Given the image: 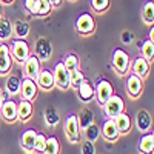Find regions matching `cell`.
I'll return each instance as SVG.
<instances>
[{
    "label": "cell",
    "instance_id": "cell-30",
    "mask_svg": "<svg viewBox=\"0 0 154 154\" xmlns=\"http://www.w3.org/2000/svg\"><path fill=\"white\" fill-rule=\"evenodd\" d=\"M142 19L146 25H152L154 22V2L152 0H149V2H146L142 8Z\"/></svg>",
    "mask_w": 154,
    "mask_h": 154
},
{
    "label": "cell",
    "instance_id": "cell-9",
    "mask_svg": "<svg viewBox=\"0 0 154 154\" xmlns=\"http://www.w3.org/2000/svg\"><path fill=\"white\" fill-rule=\"evenodd\" d=\"M20 94H22V99L23 100H28V102H32L37 94H38V86L35 83V80L32 79H23L22 80V85H20Z\"/></svg>",
    "mask_w": 154,
    "mask_h": 154
},
{
    "label": "cell",
    "instance_id": "cell-4",
    "mask_svg": "<svg viewBox=\"0 0 154 154\" xmlns=\"http://www.w3.org/2000/svg\"><path fill=\"white\" fill-rule=\"evenodd\" d=\"M80 133H82V130L79 126V122H77V116L69 114L65 120V134H66L68 140L71 143L80 142Z\"/></svg>",
    "mask_w": 154,
    "mask_h": 154
},
{
    "label": "cell",
    "instance_id": "cell-3",
    "mask_svg": "<svg viewBox=\"0 0 154 154\" xmlns=\"http://www.w3.org/2000/svg\"><path fill=\"white\" fill-rule=\"evenodd\" d=\"M112 66L116 69V72L125 75L131 68V62H130V56H128L123 49H116L112 54Z\"/></svg>",
    "mask_w": 154,
    "mask_h": 154
},
{
    "label": "cell",
    "instance_id": "cell-31",
    "mask_svg": "<svg viewBox=\"0 0 154 154\" xmlns=\"http://www.w3.org/2000/svg\"><path fill=\"white\" fill-rule=\"evenodd\" d=\"M63 65H65V68L72 72V71H77V69H80V59L79 56H75V54H68L65 57V62H63Z\"/></svg>",
    "mask_w": 154,
    "mask_h": 154
},
{
    "label": "cell",
    "instance_id": "cell-43",
    "mask_svg": "<svg viewBox=\"0 0 154 154\" xmlns=\"http://www.w3.org/2000/svg\"><path fill=\"white\" fill-rule=\"evenodd\" d=\"M2 2H3V3H6V5H8V3H12V2H14V0H2Z\"/></svg>",
    "mask_w": 154,
    "mask_h": 154
},
{
    "label": "cell",
    "instance_id": "cell-20",
    "mask_svg": "<svg viewBox=\"0 0 154 154\" xmlns=\"http://www.w3.org/2000/svg\"><path fill=\"white\" fill-rule=\"evenodd\" d=\"M112 120H114V123H116V126H117V130H119L120 134H128L130 133V130H131V117L125 111L117 114Z\"/></svg>",
    "mask_w": 154,
    "mask_h": 154
},
{
    "label": "cell",
    "instance_id": "cell-18",
    "mask_svg": "<svg viewBox=\"0 0 154 154\" xmlns=\"http://www.w3.org/2000/svg\"><path fill=\"white\" fill-rule=\"evenodd\" d=\"M131 69H133V74L134 75L140 77V79H143V77H146L148 72H149V62L145 60L143 57H137L133 62Z\"/></svg>",
    "mask_w": 154,
    "mask_h": 154
},
{
    "label": "cell",
    "instance_id": "cell-11",
    "mask_svg": "<svg viewBox=\"0 0 154 154\" xmlns=\"http://www.w3.org/2000/svg\"><path fill=\"white\" fill-rule=\"evenodd\" d=\"M12 68V57L9 53V48L5 43H0V75L9 74Z\"/></svg>",
    "mask_w": 154,
    "mask_h": 154
},
{
    "label": "cell",
    "instance_id": "cell-7",
    "mask_svg": "<svg viewBox=\"0 0 154 154\" xmlns=\"http://www.w3.org/2000/svg\"><path fill=\"white\" fill-rule=\"evenodd\" d=\"M34 56L40 62H46V60H49L51 56H53V45L49 43V40L46 37H40V38L35 40Z\"/></svg>",
    "mask_w": 154,
    "mask_h": 154
},
{
    "label": "cell",
    "instance_id": "cell-32",
    "mask_svg": "<svg viewBox=\"0 0 154 154\" xmlns=\"http://www.w3.org/2000/svg\"><path fill=\"white\" fill-rule=\"evenodd\" d=\"M142 57L145 60H148L149 63L154 60V42L152 40H145L142 45Z\"/></svg>",
    "mask_w": 154,
    "mask_h": 154
},
{
    "label": "cell",
    "instance_id": "cell-6",
    "mask_svg": "<svg viewBox=\"0 0 154 154\" xmlns=\"http://www.w3.org/2000/svg\"><path fill=\"white\" fill-rule=\"evenodd\" d=\"M114 94V89H112V85L111 82H108L106 79H102L97 82L96 88H94V97L97 99L99 105L103 106V103Z\"/></svg>",
    "mask_w": 154,
    "mask_h": 154
},
{
    "label": "cell",
    "instance_id": "cell-15",
    "mask_svg": "<svg viewBox=\"0 0 154 154\" xmlns=\"http://www.w3.org/2000/svg\"><path fill=\"white\" fill-rule=\"evenodd\" d=\"M151 125H152V117L151 114L146 109H140L136 114V126L139 131L142 133H148L151 130Z\"/></svg>",
    "mask_w": 154,
    "mask_h": 154
},
{
    "label": "cell",
    "instance_id": "cell-36",
    "mask_svg": "<svg viewBox=\"0 0 154 154\" xmlns=\"http://www.w3.org/2000/svg\"><path fill=\"white\" fill-rule=\"evenodd\" d=\"M91 6L96 12H105L109 6V0H91Z\"/></svg>",
    "mask_w": 154,
    "mask_h": 154
},
{
    "label": "cell",
    "instance_id": "cell-8",
    "mask_svg": "<svg viewBox=\"0 0 154 154\" xmlns=\"http://www.w3.org/2000/svg\"><path fill=\"white\" fill-rule=\"evenodd\" d=\"M75 31L79 34H82V35L93 34L96 31V22H94L93 16L88 14V12L79 16V19H77V22H75Z\"/></svg>",
    "mask_w": 154,
    "mask_h": 154
},
{
    "label": "cell",
    "instance_id": "cell-2",
    "mask_svg": "<svg viewBox=\"0 0 154 154\" xmlns=\"http://www.w3.org/2000/svg\"><path fill=\"white\" fill-rule=\"evenodd\" d=\"M103 111H105V116L108 119H114L117 114L125 111V102H123V99L120 96H117V94H112L103 103Z\"/></svg>",
    "mask_w": 154,
    "mask_h": 154
},
{
    "label": "cell",
    "instance_id": "cell-21",
    "mask_svg": "<svg viewBox=\"0 0 154 154\" xmlns=\"http://www.w3.org/2000/svg\"><path fill=\"white\" fill-rule=\"evenodd\" d=\"M35 136H37V131L35 130H26L23 134H22V137H20V146L25 149V151H32V148H34V140H35Z\"/></svg>",
    "mask_w": 154,
    "mask_h": 154
},
{
    "label": "cell",
    "instance_id": "cell-34",
    "mask_svg": "<svg viewBox=\"0 0 154 154\" xmlns=\"http://www.w3.org/2000/svg\"><path fill=\"white\" fill-rule=\"evenodd\" d=\"M83 80H86V77H85V74H83L80 69L69 72V86H72L74 89L79 88V86L82 85V82H83Z\"/></svg>",
    "mask_w": 154,
    "mask_h": 154
},
{
    "label": "cell",
    "instance_id": "cell-41",
    "mask_svg": "<svg viewBox=\"0 0 154 154\" xmlns=\"http://www.w3.org/2000/svg\"><path fill=\"white\" fill-rule=\"evenodd\" d=\"M152 37H154V29L151 28V29H149V40H152Z\"/></svg>",
    "mask_w": 154,
    "mask_h": 154
},
{
    "label": "cell",
    "instance_id": "cell-35",
    "mask_svg": "<svg viewBox=\"0 0 154 154\" xmlns=\"http://www.w3.org/2000/svg\"><path fill=\"white\" fill-rule=\"evenodd\" d=\"M45 143H46L45 134H43V133H37L35 140H34V148H32V151H35V152H38V154H42V151H43V148H45Z\"/></svg>",
    "mask_w": 154,
    "mask_h": 154
},
{
    "label": "cell",
    "instance_id": "cell-19",
    "mask_svg": "<svg viewBox=\"0 0 154 154\" xmlns=\"http://www.w3.org/2000/svg\"><path fill=\"white\" fill-rule=\"evenodd\" d=\"M77 96H79V99L82 102H91L94 99V86L93 83L89 82V80H83L82 85L77 88Z\"/></svg>",
    "mask_w": 154,
    "mask_h": 154
},
{
    "label": "cell",
    "instance_id": "cell-1",
    "mask_svg": "<svg viewBox=\"0 0 154 154\" xmlns=\"http://www.w3.org/2000/svg\"><path fill=\"white\" fill-rule=\"evenodd\" d=\"M9 48V53H11V57L17 60L19 63H25L29 56H31V51H29V45L22 40V38H17V40H12L11 46Z\"/></svg>",
    "mask_w": 154,
    "mask_h": 154
},
{
    "label": "cell",
    "instance_id": "cell-37",
    "mask_svg": "<svg viewBox=\"0 0 154 154\" xmlns=\"http://www.w3.org/2000/svg\"><path fill=\"white\" fill-rule=\"evenodd\" d=\"M82 154H96V146L94 142H89V140H85L82 145Z\"/></svg>",
    "mask_w": 154,
    "mask_h": 154
},
{
    "label": "cell",
    "instance_id": "cell-23",
    "mask_svg": "<svg viewBox=\"0 0 154 154\" xmlns=\"http://www.w3.org/2000/svg\"><path fill=\"white\" fill-rule=\"evenodd\" d=\"M77 122H79L80 130H85L86 126L94 123V114H93V111L89 108H82L79 116H77Z\"/></svg>",
    "mask_w": 154,
    "mask_h": 154
},
{
    "label": "cell",
    "instance_id": "cell-39",
    "mask_svg": "<svg viewBox=\"0 0 154 154\" xmlns=\"http://www.w3.org/2000/svg\"><path fill=\"white\" fill-rule=\"evenodd\" d=\"M34 5H35V0H25V6H26V9H28L29 12L32 11Z\"/></svg>",
    "mask_w": 154,
    "mask_h": 154
},
{
    "label": "cell",
    "instance_id": "cell-24",
    "mask_svg": "<svg viewBox=\"0 0 154 154\" xmlns=\"http://www.w3.org/2000/svg\"><path fill=\"white\" fill-rule=\"evenodd\" d=\"M51 9L53 8H51L48 0H35V5H34V8L31 11V14L37 16V17H45L51 12Z\"/></svg>",
    "mask_w": 154,
    "mask_h": 154
},
{
    "label": "cell",
    "instance_id": "cell-26",
    "mask_svg": "<svg viewBox=\"0 0 154 154\" xmlns=\"http://www.w3.org/2000/svg\"><path fill=\"white\" fill-rule=\"evenodd\" d=\"M43 117H45V123L48 126H56L60 122V114L54 106H48L43 112Z\"/></svg>",
    "mask_w": 154,
    "mask_h": 154
},
{
    "label": "cell",
    "instance_id": "cell-45",
    "mask_svg": "<svg viewBox=\"0 0 154 154\" xmlns=\"http://www.w3.org/2000/svg\"><path fill=\"white\" fill-rule=\"evenodd\" d=\"M26 154H32V152H31V151H28V152H26Z\"/></svg>",
    "mask_w": 154,
    "mask_h": 154
},
{
    "label": "cell",
    "instance_id": "cell-29",
    "mask_svg": "<svg viewBox=\"0 0 154 154\" xmlns=\"http://www.w3.org/2000/svg\"><path fill=\"white\" fill-rule=\"evenodd\" d=\"M42 154H60V143L57 137H46V143Z\"/></svg>",
    "mask_w": 154,
    "mask_h": 154
},
{
    "label": "cell",
    "instance_id": "cell-5",
    "mask_svg": "<svg viewBox=\"0 0 154 154\" xmlns=\"http://www.w3.org/2000/svg\"><path fill=\"white\" fill-rule=\"evenodd\" d=\"M53 75H54V85L62 91H66L69 88V71L65 68L63 62H59L54 66Z\"/></svg>",
    "mask_w": 154,
    "mask_h": 154
},
{
    "label": "cell",
    "instance_id": "cell-16",
    "mask_svg": "<svg viewBox=\"0 0 154 154\" xmlns=\"http://www.w3.org/2000/svg\"><path fill=\"white\" fill-rule=\"evenodd\" d=\"M32 112H34V106H32V102L28 100H20L17 103V120L22 122H28L32 117Z\"/></svg>",
    "mask_w": 154,
    "mask_h": 154
},
{
    "label": "cell",
    "instance_id": "cell-25",
    "mask_svg": "<svg viewBox=\"0 0 154 154\" xmlns=\"http://www.w3.org/2000/svg\"><path fill=\"white\" fill-rule=\"evenodd\" d=\"M20 85H22V80H20V77L16 75V74H11L8 79H6V91L8 94L11 96H17L20 93Z\"/></svg>",
    "mask_w": 154,
    "mask_h": 154
},
{
    "label": "cell",
    "instance_id": "cell-38",
    "mask_svg": "<svg viewBox=\"0 0 154 154\" xmlns=\"http://www.w3.org/2000/svg\"><path fill=\"white\" fill-rule=\"evenodd\" d=\"M122 42L126 43V45L131 43V42H133V32H131V31H123V32H122Z\"/></svg>",
    "mask_w": 154,
    "mask_h": 154
},
{
    "label": "cell",
    "instance_id": "cell-33",
    "mask_svg": "<svg viewBox=\"0 0 154 154\" xmlns=\"http://www.w3.org/2000/svg\"><path fill=\"white\" fill-rule=\"evenodd\" d=\"M83 134H85L86 140H89V142H96V140L99 139V136H100V128L96 123H91L89 126H86L83 130Z\"/></svg>",
    "mask_w": 154,
    "mask_h": 154
},
{
    "label": "cell",
    "instance_id": "cell-12",
    "mask_svg": "<svg viewBox=\"0 0 154 154\" xmlns=\"http://www.w3.org/2000/svg\"><path fill=\"white\" fill-rule=\"evenodd\" d=\"M0 116H2V119L12 123L17 120V103L14 100H6L2 103L0 106Z\"/></svg>",
    "mask_w": 154,
    "mask_h": 154
},
{
    "label": "cell",
    "instance_id": "cell-42",
    "mask_svg": "<svg viewBox=\"0 0 154 154\" xmlns=\"http://www.w3.org/2000/svg\"><path fill=\"white\" fill-rule=\"evenodd\" d=\"M3 103V94H2V89H0V106Z\"/></svg>",
    "mask_w": 154,
    "mask_h": 154
},
{
    "label": "cell",
    "instance_id": "cell-40",
    "mask_svg": "<svg viewBox=\"0 0 154 154\" xmlns=\"http://www.w3.org/2000/svg\"><path fill=\"white\" fill-rule=\"evenodd\" d=\"M48 2H49L51 8H57V6L62 5V0H48Z\"/></svg>",
    "mask_w": 154,
    "mask_h": 154
},
{
    "label": "cell",
    "instance_id": "cell-27",
    "mask_svg": "<svg viewBox=\"0 0 154 154\" xmlns=\"http://www.w3.org/2000/svg\"><path fill=\"white\" fill-rule=\"evenodd\" d=\"M12 35V23L6 17H0V42H5Z\"/></svg>",
    "mask_w": 154,
    "mask_h": 154
},
{
    "label": "cell",
    "instance_id": "cell-44",
    "mask_svg": "<svg viewBox=\"0 0 154 154\" xmlns=\"http://www.w3.org/2000/svg\"><path fill=\"white\" fill-rule=\"evenodd\" d=\"M0 17H2V6H0Z\"/></svg>",
    "mask_w": 154,
    "mask_h": 154
},
{
    "label": "cell",
    "instance_id": "cell-22",
    "mask_svg": "<svg viewBox=\"0 0 154 154\" xmlns=\"http://www.w3.org/2000/svg\"><path fill=\"white\" fill-rule=\"evenodd\" d=\"M139 149L142 154H152V151H154V134H152V131L145 133V136L140 139Z\"/></svg>",
    "mask_w": 154,
    "mask_h": 154
},
{
    "label": "cell",
    "instance_id": "cell-28",
    "mask_svg": "<svg viewBox=\"0 0 154 154\" xmlns=\"http://www.w3.org/2000/svg\"><path fill=\"white\" fill-rule=\"evenodd\" d=\"M12 32L16 34L17 38H22V40H23V38L28 37V34H29V25L26 22L17 20L14 25H12Z\"/></svg>",
    "mask_w": 154,
    "mask_h": 154
},
{
    "label": "cell",
    "instance_id": "cell-14",
    "mask_svg": "<svg viewBox=\"0 0 154 154\" xmlns=\"http://www.w3.org/2000/svg\"><path fill=\"white\" fill-rule=\"evenodd\" d=\"M25 72H26L28 79L37 80V75L40 72V60H38L34 54H31L26 60H25Z\"/></svg>",
    "mask_w": 154,
    "mask_h": 154
},
{
    "label": "cell",
    "instance_id": "cell-10",
    "mask_svg": "<svg viewBox=\"0 0 154 154\" xmlns=\"http://www.w3.org/2000/svg\"><path fill=\"white\" fill-rule=\"evenodd\" d=\"M126 91H128V94H130V97L137 99L143 91V79L131 74L126 79Z\"/></svg>",
    "mask_w": 154,
    "mask_h": 154
},
{
    "label": "cell",
    "instance_id": "cell-46",
    "mask_svg": "<svg viewBox=\"0 0 154 154\" xmlns=\"http://www.w3.org/2000/svg\"><path fill=\"white\" fill-rule=\"evenodd\" d=\"M0 43H2V42H0Z\"/></svg>",
    "mask_w": 154,
    "mask_h": 154
},
{
    "label": "cell",
    "instance_id": "cell-17",
    "mask_svg": "<svg viewBox=\"0 0 154 154\" xmlns=\"http://www.w3.org/2000/svg\"><path fill=\"white\" fill-rule=\"evenodd\" d=\"M102 136H103L106 140H109V142H116V140L119 139L120 133H119L117 126H116L112 119H106L105 120L103 126H102Z\"/></svg>",
    "mask_w": 154,
    "mask_h": 154
},
{
    "label": "cell",
    "instance_id": "cell-13",
    "mask_svg": "<svg viewBox=\"0 0 154 154\" xmlns=\"http://www.w3.org/2000/svg\"><path fill=\"white\" fill-rule=\"evenodd\" d=\"M37 86L42 88L43 91H49V89H53L56 85H54V75H53V71L49 69H40L37 75V80H35Z\"/></svg>",
    "mask_w": 154,
    "mask_h": 154
}]
</instances>
